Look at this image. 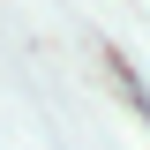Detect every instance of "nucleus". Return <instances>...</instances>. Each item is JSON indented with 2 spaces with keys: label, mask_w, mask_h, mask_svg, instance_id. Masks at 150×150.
Segmentation results:
<instances>
[]
</instances>
